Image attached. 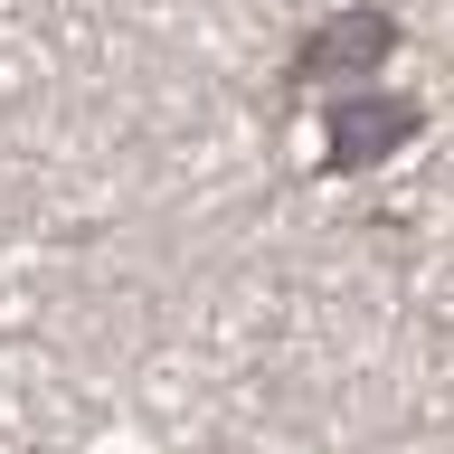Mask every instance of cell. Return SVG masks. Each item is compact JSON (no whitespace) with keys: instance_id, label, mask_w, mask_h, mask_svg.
<instances>
[{"instance_id":"obj_1","label":"cell","mask_w":454,"mask_h":454,"mask_svg":"<svg viewBox=\"0 0 454 454\" xmlns=\"http://www.w3.org/2000/svg\"><path fill=\"white\" fill-rule=\"evenodd\" d=\"M417 123L407 105H379V95H360V105H340L332 114V142H340V161H379V142H397Z\"/></svg>"},{"instance_id":"obj_2","label":"cell","mask_w":454,"mask_h":454,"mask_svg":"<svg viewBox=\"0 0 454 454\" xmlns=\"http://www.w3.org/2000/svg\"><path fill=\"white\" fill-rule=\"evenodd\" d=\"M388 38H397L388 20H340V28H322V38L303 48V76H312V67H360V57H388Z\"/></svg>"}]
</instances>
